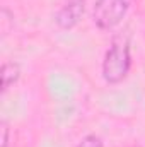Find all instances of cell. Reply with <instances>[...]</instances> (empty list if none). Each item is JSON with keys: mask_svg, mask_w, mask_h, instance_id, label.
Instances as JSON below:
<instances>
[{"mask_svg": "<svg viewBox=\"0 0 145 147\" xmlns=\"http://www.w3.org/2000/svg\"><path fill=\"white\" fill-rule=\"evenodd\" d=\"M132 55L126 36H116L103 60V77L108 84H119L130 72Z\"/></svg>", "mask_w": 145, "mask_h": 147, "instance_id": "obj_1", "label": "cell"}, {"mask_svg": "<svg viewBox=\"0 0 145 147\" xmlns=\"http://www.w3.org/2000/svg\"><path fill=\"white\" fill-rule=\"evenodd\" d=\"M130 0H96L94 3V22L99 29L116 28L126 16Z\"/></svg>", "mask_w": 145, "mask_h": 147, "instance_id": "obj_2", "label": "cell"}, {"mask_svg": "<svg viewBox=\"0 0 145 147\" xmlns=\"http://www.w3.org/2000/svg\"><path fill=\"white\" fill-rule=\"evenodd\" d=\"M84 10H85V0H68L56 12L55 22L62 29H72L80 22Z\"/></svg>", "mask_w": 145, "mask_h": 147, "instance_id": "obj_3", "label": "cell"}, {"mask_svg": "<svg viewBox=\"0 0 145 147\" xmlns=\"http://www.w3.org/2000/svg\"><path fill=\"white\" fill-rule=\"evenodd\" d=\"M21 77V67L15 62H7L2 65V91L5 92L10 86H14Z\"/></svg>", "mask_w": 145, "mask_h": 147, "instance_id": "obj_4", "label": "cell"}, {"mask_svg": "<svg viewBox=\"0 0 145 147\" xmlns=\"http://www.w3.org/2000/svg\"><path fill=\"white\" fill-rule=\"evenodd\" d=\"M79 147H103V142H101V139L96 137V135H87V137L79 144Z\"/></svg>", "mask_w": 145, "mask_h": 147, "instance_id": "obj_5", "label": "cell"}, {"mask_svg": "<svg viewBox=\"0 0 145 147\" xmlns=\"http://www.w3.org/2000/svg\"><path fill=\"white\" fill-rule=\"evenodd\" d=\"M0 130H2V147H7V144H9V127H7V121L0 123Z\"/></svg>", "mask_w": 145, "mask_h": 147, "instance_id": "obj_6", "label": "cell"}]
</instances>
